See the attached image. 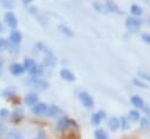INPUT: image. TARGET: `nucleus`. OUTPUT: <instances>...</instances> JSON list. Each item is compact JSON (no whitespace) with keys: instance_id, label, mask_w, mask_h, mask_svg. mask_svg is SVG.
<instances>
[{"instance_id":"nucleus-23","label":"nucleus","mask_w":150,"mask_h":139,"mask_svg":"<svg viewBox=\"0 0 150 139\" xmlns=\"http://www.w3.org/2000/svg\"><path fill=\"white\" fill-rule=\"evenodd\" d=\"M57 28H59V30L62 33V34H64L66 36H73V30L68 27V26H66V25H59L57 26Z\"/></svg>"},{"instance_id":"nucleus-33","label":"nucleus","mask_w":150,"mask_h":139,"mask_svg":"<svg viewBox=\"0 0 150 139\" xmlns=\"http://www.w3.org/2000/svg\"><path fill=\"white\" fill-rule=\"evenodd\" d=\"M6 132H7V128H6L5 123L4 121H0V137H4Z\"/></svg>"},{"instance_id":"nucleus-30","label":"nucleus","mask_w":150,"mask_h":139,"mask_svg":"<svg viewBox=\"0 0 150 139\" xmlns=\"http://www.w3.org/2000/svg\"><path fill=\"white\" fill-rule=\"evenodd\" d=\"M132 83H134V85H136V86H138V88H142V89H148V85H146L144 82H142L141 79H138V78H135V79L132 81Z\"/></svg>"},{"instance_id":"nucleus-20","label":"nucleus","mask_w":150,"mask_h":139,"mask_svg":"<svg viewBox=\"0 0 150 139\" xmlns=\"http://www.w3.org/2000/svg\"><path fill=\"white\" fill-rule=\"evenodd\" d=\"M130 102H131V104H132L135 107H139V109H142V107H143V105H144L143 99H142L139 96H137V95L132 96V97L130 98Z\"/></svg>"},{"instance_id":"nucleus-26","label":"nucleus","mask_w":150,"mask_h":139,"mask_svg":"<svg viewBox=\"0 0 150 139\" xmlns=\"http://www.w3.org/2000/svg\"><path fill=\"white\" fill-rule=\"evenodd\" d=\"M46 48H47V47H46L42 42H36V43H34V46H33V53H34V54H39L40 51H45Z\"/></svg>"},{"instance_id":"nucleus-8","label":"nucleus","mask_w":150,"mask_h":139,"mask_svg":"<svg viewBox=\"0 0 150 139\" xmlns=\"http://www.w3.org/2000/svg\"><path fill=\"white\" fill-rule=\"evenodd\" d=\"M5 22L9 28L15 29V27L18 26V18L15 16V14L13 12H6L5 14Z\"/></svg>"},{"instance_id":"nucleus-40","label":"nucleus","mask_w":150,"mask_h":139,"mask_svg":"<svg viewBox=\"0 0 150 139\" xmlns=\"http://www.w3.org/2000/svg\"><path fill=\"white\" fill-rule=\"evenodd\" d=\"M22 1V4L23 5H29V4H32L33 2V0H21Z\"/></svg>"},{"instance_id":"nucleus-13","label":"nucleus","mask_w":150,"mask_h":139,"mask_svg":"<svg viewBox=\"0 0 150 139\" xmlns=\"http://www.w3.org/2000/svg\"><path fill=\"white\" fill-rule=\"evenodd\" d=\"M23 102H25L26 105H28V106L32 107L33 105H35V104L39 102V97H38V95H36L35 92H30V93H27V95L25 96Z\"/></svg>"},{"instance_id":"nucleus-9","label":"nucleus","mask_w":150,"mask_h":139,"mask_svg":"<svg viewBox=\"0 0 150 139\" xmlns=\"http://www.w3.org/2000/svg\"><path fill=\"white\" fill-rule=\"evenodd\" d=\"M43 71H45V67L42 64H35L28 70V74L33 78H40L43 75Z\"/></svg>"},{"instance_id":"nucleus-39","label":"nucleus","mask_w":150,"mask_h":139,"mask_svg":"<svg viewBox=\"0 0 150 139\" xmlns=\"http://www.w3.org/2000/svg\"><path fill=\"white\" fill-rule=\"evenodd\" d=\"M2 71H4V62H2L1 60H0V76H1Z\"/></svg>"},{"instance_id":"nucleus-6","label":"nucleus","mask_w":150,"mask_h":139,"mask_svg":"<svg viewBox=\"0 0 150 139\" xmlns=\"http://www.w3.org/2000/svg\"><path fill=\"white\" fill-rule=\"evenodd\" d=\"M22 41V34L18 30V29H13L11 33H9V37H8V42L11 44H14V46H19Z\"/></svg>"},{"instance_id":"nucleus-5","label":"nucleus","mask_w":150,"mask_h":139,"mask_svg":"<svg viewBox=\"0 0 150 139\" xmlns=\"http://www.w3.org/2000/svg\"><path fill=\"white\" fill-rule=\"evenodd\" d=\"M141 25H142L141 20L135 16H129L125 20V27L128 28L129 32H136L141 27Z\"/></svg>"},{"instance_id":"nucleus-42","label":"nucleus","mask_w":150,"mask_h":139,"mask_svg":"<svg viewBox=\"0 0 150 139\" xmlns=\"http://www.w3.org/2000/svg\"><path fill=\"white\" fill-rule=\"evenodd\" d=\"M149 23H150V18H149Z\"/></svg>"},{"instance_id":"nucleus-2","label":"nucleus","mask_w":150,"mask_h":139,"mask_svg":"<svg viewBox=\"0 0 150 139\" xmlns=\"http://www.w3.org/2000/svg\"><path fill=\"white\" fill-rule=\"evenodd\" d=\"M26 83L30 88L36 90V91H43V90L48 89V86H49V83L47 81L42 79V78H33V77H30V78H28L26 81Z\"/></svg>"},{"instance_id":"nucleus-36","label":"nucleus","mask_w":150,"mask_h":139,"mask_svg":"<svg viewBox=\"0 0 150 139\" xmlns=\"http://www.w3.org/2000/svg\"><path fill=\"white\" fill-rule=\"evenodd\" d=\"M142 40H143L145 43L150 44V34H148V33H144V34H142Z\"/></svg>"},{"instance_id":"nucleus-27","label":"nucleus","mask_w":150,"mask_h":139,"mask_svg":"<svg viewBox=\"0 0 150 139\" xmlns=\"http://www.w3.org/2000/svg\"><path fill=\"white\" fill-rule=\"evenodd\" d=\"M130 13L136 18V16H139L141 14H142V8L139 7V6H137V5H131V7H130Z\"/></svg>"},{"instance_id":"nucleus-10","label":"nucleus","mask_w":150,"mask_h":139,"mask_svg":"<svg viewBox=\"0 0 150 139\" xmlns=\"http://www.w3.org/2000/svg\"><path fill=\"white\" fill-rule=\"evenodd\" d=\"M46 116L49 118H56L60 116H63V111L57 106V105H48Z\"/></svg>"},{"instance_id":"nucleus-29","label":"nucleus","mask_w":150,"mask_h":139,"mask_svg":"<svg viewBox=\"0 0 150 139\" xmlns=\"http://www.w3.org/2000/svg\"><path fill=\"white\" fill-rule=\"evenodd\" d=\"M9 114H11V112H9L7 109H5V107H4V109H0V120H1V121L8 119Z\"/></svg>"},{"instance_id":"nucleus-28","label":"nucleus","mask_w":150,"mask_h":139,"mask_svg":"<svg viewBox=\"0 0 150 139\" xmlns=\"http://www.w3.org/2000/svg\"><path fill=\"white\" fill-rule=\"evenodd\" d=\"M120 126H121V128L124 130V131L130 127V121L128 120L127 117H121V119H120Z\"/></svg>"},{"instance_id":"nucleus-32","label":"nucleus","mask_w":150,"mask_h":139,"mask_svg":"<svg viewBox=\"0 0 150 139\" xmlns=\"http://www.w3.org/2000/svg\"><path fill=\"white\" fill-rule=\"evenodd\" d=\"M7 44H8V41L5 40L4 37H0V50H4L7 48Z\"/></svg>"},{"instance_id":"nucleus-21","label":"nucleus","mask_w":150,"mask_h":139,"mask_svg":"<svg viewBox=\"0 0 150 139\" xmlns=\"http://www.w3.org/2000/svg\"><path fill=\"white\" fill-rule=\"evenodd\" d=\"M139 118H141V114H139V112L137 110H130V112L128 114V120L129 121L135 123V121H138Z\"/></svg>"},{"instance_id":"nucleus-1","label":"nucleus","mask_w":150,"mask_h":139,"mask_svg":"<svg viewBox=\"0 0 150 139\" xmlns=\"http://www.w3.org/2000/svg\"><path fill=\"white\" fill-rule=\"evenodd\" d=\"M71 127H76V121L67 116H61L56 123V130L60 132H64Z\"/></svg>"},{"instance_id":"nucleus-7","label":"nucleus","mask_w":150,"mask_h":139,"mask_svg":"<svg viewBox=\"0 0 150 139\" xmlns=\"http://www.w3.org/2000/svg\"><path fill=\"white\" fill-rule=\"evenodd\" d=\"M45 53H46V56L43 58V64L42 65H46L48 68H53L55 65V63H56V57L53 55V53L48 48H46Z\"/></svg>"},{"instance_id":"nucleus-4","label":"nucleus","mask_w":150,"mask_h":139,"mask_svg":"<svg viewBox=\"0 0 150 139\" xmlns=\"http://www.w3.org/2000/svg\"><path fill=\"white\" fill-rule=\"evenodd\" d=\"M47 109H48V105H47L46 103H42V102H38L35 105H33V106H32V109H30V112H32L34 116L41 117V116H46Z\"/></svg>"},{"instance_id":"nucleus-19","label":"nucleus","mask_w":150,"mask_h":139,"mask_svg":"<svg viewBox=\"0 0 150 139\" xmlns=\"http://www.w3.org/2000/svg\"><path fill=\"white\" fill-rule=\"evenodd\" d=\"M108 127L111 130V131H116L120 128V119L117 117H111L108 121Z\"/></svg>"},{"instance_id":"nucleus-22","label":"nucleus","mask_w":150,"mask_h":139,"mask_svg":"<svg viewBox=\"0 0 150 139\" xmlns=\"http://www.w3.org/2000/svg\"><path fill=\"white\" fill-rule=\"evenodd\" d=\"M94 137L95 139H108V133L102 128H97L94 131Z\"/></svg>"},{"instance_id":"nucleus-15","label":"nucleus","mask_w":150,"mask_h":139,"mask_svg":"<svg viewBox=\"0 0 150 139\" xmlns=\"http://www.w3.org/2000/svg\"><path fill=\"white\" fill-rule=\"evenodd\" d=\"M23 116H25V112H23V110L21 107L14 109V111L9 114V117H11V119H12L13 123H19L23 118Z\"/></svg>"},{"instance_id":"nucleus-14","label":"nucleus","mask_w":150,"mask_h":139,"mask_svg":"<svg viewBox=\"0 0 150 139\" xmlns=\"http://www.w3.org/2000/svg\"><path fill=\"white\" fill-rule=\"evenodd\" d=\"M2 139H25V135L21 131L18 130H12L5 133V135L2 137Z\"/></svg>"},{"instance_id":"nucleus-3","label":"nucleus","mask_w":150,"mask_h":139,"mask_svg":"<svg viewBox=\"0 0 150 139\" xmlns=\"http://www.w3.org/2000/svg\"><path fill=\"white\" fill-rule=\"evenodd\" d=\"M79 99H80L81 104L87 109H91L94 106V99L90 96V93L87 91H80L79 92Z\"/></svg>"},{"instance_id":"nucleus-37","label":"nucleus","mask_w":150,"mask_h":139,"mask_svg":"<svg viewBox=\"0 0 150 139\" xmlns=\"http://www.w3.org/2000/svg\"><path fill=\"white\" fill-rule=\"evenodd\" d=\"M138 76H139L141 78H143V79L150 82V75H148V74H145V72H138Z\"/></svg>"},{"instance_id":"nucleus-12","label":"nucleus","mask_w":150,"mask_h":139,"mask_svg":"<svg viewBox=\"0 0 150 139\" xmlns=\"http://www.w3.org/2000/svg\"><path fill=\"white\" fill-rule=\"evenodd\" d=\"M8 69H9V72L13 76H20L25 72V68L21 63H12Z\"/></svg>"},{"instance_id":"nucleus-35","label":"nucleus","mask_w":150,"mask_h":139,"mask_svg":"<svg viewBox=\"0 0 150 139\" xmlns=\"http://www.w3.org/2000/svg\"><path fill=\"white\" fill-rule=\"evenodd\" d=\"M34 139H46V133H45V131H43V130H40Z\"/></svg>"},{"instance_id":"nucleus-17","label":"nucleus","mask_w":150,"mask_h":139,"mask_svg":"<svg viewBox=\"0 0 150 139\" xmlns=\"http://www.w3.org/2000/svg\"><path fill=\"white\" fill-rule=\"evenodd\" d=\"M105 9H107L108 12H111V13H118V14L122 13V12L120 11L118 6L116 5V2H114L112 0H107V1H105Z\"/></svg>"},{"instance_id":"nucleus-18","label":"nucleus","mask_w":150,"mask_h":139,"mask_svg":"<svg viewBox=\"0 0 150 139\" xmlns=\"http://www.w3.org/2000/svg\"><path fill=\"white\" fill-rule=\"evenodd\" d=\"M1 96H2L4 98H6V99H12V98L15 97V89L8 86V88H6L5 90H2Z\"/></svg>"},{"instance_id":"nucleus-16","label":"nucleus","mask_w":150,"mask_h":139,"mask_svg":"<svg viewBox=\"0 0 150 139\" xmlns=\"http://www.w3.org/2000/svg\"><path fill=\"white\" fill-rule=\"evenodd\" d=\"M60 76H61L62 79H64V81H67V82H73V81H75V75H74L69 69H67V68H63V69L60 70Z\"/></svg>"},{"instance_id":"nucleus-38","label":"nucleus","mask_w":150,"mask_h":139,"mask_svg":"<svg viewBox=\"0 0 150 139\" xmlns=\"http://www.w3.org/2000/svg\"><path fill=\"white\" fill-rule=\"evenodd\" d=\"M142 110L144 111V113H145V114H149V116H150V106H148V105H145V104H144V105H143V107H142Z\"/></svg>"},{"instance_id":"nucleus-25","label":"nucleus","mask_w":150,"mask_h":139,"mask_svg":"<svg viewBox=\"0 0 150 139\" xmlns=\"http://www.w3.org/2000/svg\"><path fill=\"white\" fill-rule=\"evenodd\" d=\"M0 4L6 9H12L15 7V0H0Z\"/></svg>"},{"instance_id":"nucleus-24","label":"nucleus","mask_w":150,"mask_h":139,"mask_svg":"<svg viewBox=\"0 0 150 139\" xmlns=\"http://www.w3.org/2000/svg\"><path fill=\"white\" fill-rule=\"evenodd\" d=\"M36 63H35V61H34V58H30V57H26L25 60H23V63H22V65H23V68H25V70H29L32 67H34Z\"/></svg>"},{"instance_id":"nucleus-11","label":"nucleus","mask_w":150,"mask_h":139,"mask_svg":"<svg viewBox=\"0 0 150 139\" xmlns=\"http://www.w3.org/2000/svg\"><path fill=\"white\" fill-rule=\"evenodd\" d=\"M105 117H107V116H105V112L102 111V110H100V111L93 113V116H91V118H90V123H91V125H94V126H98V125L101 124V121H102L103 119H105Z\"/></svg>"},{"instance_id":"nucleus-34","label":"nucleus","mask_w":150,"mask_h":139,"mask_svg":"<svg viewBox=\"0 0 150 139\" xmlns=\"http://www.w3.org/2000/svg\"><path fill=\"white\" fill-rule=\"evenodd\" d=\"M93 7H94V9H96L97 12H102V11H103V7H102V5H101L100 2H97V1L93 2Z\"/></svg>"},{"instance_id":"nucleus-41","label":"nucleus","mask_w":150,"mask_h":139,"mask_svg":"<svg viewBox=\"0 0 150 139\" xmlns=\"http://www.w3.org/2000/svg\"><path fill=\"white\" fill-rule=\"evenodd\" d=\"M4 32V25L0 22V33H2Z\"/></svg>"},{"instance_id":"nucleus-31","label":"nucleus","mask_w":150,"mask_h":139,"mask_svg":"<svg viewBox=\"0 0 150 139\" xmlns=\"http://www.w3.org/2000/svg\"><path fill=\"white\" fill-rule=\"evenodd\" d=\"M141 126L144 128H149L150 127V120L148 118H142L141 119Z\"/></svg>"}]
</instances>
